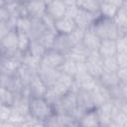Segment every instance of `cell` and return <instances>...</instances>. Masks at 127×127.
<instances>
[{
  "label": "cell",
  "mask_w": 127,
  "mask_h": 127,
  "mask_svg": "<svg viewBox=\"0 0 127 127\" xmlns=\"http://www.w3.org/2000/svg\"><path fill=\"white\" fill-rule=\"evenodd\" d=\"M89 30L100 40H116L121 36L127 35V31L118 28L113 19L103 17L100 14L96 17Z\"/></svg>",
  "instance_id": "1"
},
{
  "label": "cell",
  "mask_w": 127,
  "mask_h": 127,
  "mask_svg": "<svg viewBox=\"0 0 127 127\" xmlns=\"http://www.w3.org/2000/svg\"><path fill=\"white\" fill-rule=\"evenodd\" d=\"M29 114L34 119L45 122L55 113L51 104L44 97H33L29 100Z\"/></svg>",
  "instance_id": "2"
},
{
  "label": "cell",
  "mask_w": 127,
  "mask_h": 127,
  "mask_svg": "<svg viewBox=\"0 0 127 127\" xmlns=\"http://www.w3.org/2000/svg\"><path fill=\"white\" fill-rule=\"evenodd\" d=\"M65 56L56 50L49 49L44 54L41 59L40 66L53 68V69H61L63 64L65 62Z\"/></svg>",
  "instance_id": "3"
},
{
  "label": "cell",
  "mask_w": 127,
  "mask_h": 127,
  "mask_svg": "<svg viewBox=\"0 0 127 127\" xmlns=\"http://www.w3.org/2000/svg\"><path fill=\"white\" fill-rule=\"evenodd\" d=\"M84 64L87 73L97 80L101 75V73L103 72L102 58L99 56V54L97 52L90 53V55L85 60Z\"/></svg>",
  "instance_id": "4"
},
{
  "label": "cell",
  "mask_w": 127,
  "mask_h": 127,
  "mask_svg": "<svg viewBox=\"0 0 127 127\" xmlns=\"http://www.w3.org/2000/svg\"><path fill=\"white\" fill-rule=\"evenodd\" d=\"M73 83H74V78L72 76H70L68 74H65V73L61 71V73L58 76L57 80L55 81L54 85L51 86V87L58 94L63 96L64 94H65L66 92L71 90V88L73 86Z\"/></svg>",
  "instance_id": "5"
},
{
  "label": "cell",
  "mask_w": 127,
  "mask_h": 127,
  "mask_svg": "<svg viewBox=\"0 0 127 127\" xmlns=\"http://www.w3.org/2000/svg\"><path fill=\"white\" fill-rule=\"evenodd\" d=\"M75 46L73 40L71 39L70 35H64V34H57L54 40V44L52 49L56 50L64 56Z\"/></svg>",
  "instance_id": "6"
},
{
  "label": "cell",
  "mask_w": 127,
  "mask_h": 127,
  "mask_svg": "<svg viewBox=\"0 0 127 127\" xmlns=\"http://www.w3.org/2000/svg\"><path fill=\"white\" fill-rule=\"evenodd\" d=\"M46 14L57 21L64 16L65 13V3L64 1H48L46 2Z\"/></svg>",
  "instance_id": "7"
},
{
  "label": "cell",
  "mask_w": 127,
  "mask_h": 127,
  "mask_svg": "<svg viewBox=\"0 0 127 127\" xmlns=\"http://www.w3.org/2000/svg\"><path fill=\"white\" fill-rule=\"evenodd\" d=\"M113 104L111 101H107L102 105L96 108L98 120L100 127H108L112 121V111H113Z\"/></svg>",
  "instance_id": "8"
},
{
  "label": "cell",
  "mask_w": 127,
  "mask_h": 127,
  "mask_svg": "<svg viewBox=\"0 0 127 127\" xmlns=\"http://www.w3.org/2000/svg\"><path fill=\"white\" fill-rule=\"evenodd\" d=\"M99 14L95 15V14L88 13V12L78 8V12H77V14L73 20H74V23H75L77 28L82 29L84 31H87V30H89V28L91 27V25L93 24L94 20L96 19V17Z\"/></svg>",
  "instance_id": "9"
},
{
  "label": "cell",
  "mask_w": 127,
  "mask_h": 127,
  "mask_svg": "<svg viewBox=\"0 0 127 127\" xmlns=\"http://www.w3.org/2000/svg\"><path fill=\"white\" fill-rule=\"evenodd\" d=\"M60 73H61L60 69H53L44 66H39V68L37 69V74L39 78L43 81V83L47 87H51L54 85Z\"/></svg>",
  "instance_id": "10"
},
{
  "label": "cell",
  "mask_w": 127,
  "mask_h": 127,
  "mask_svg": "<svg viewBox=\"0 0 127 127\" xmlns=\"http://www.w3.org/2000/svg\"><path fill=\"white\" fill-rule=\"evenodd\" d=\"M124 0H113V1H100L99 3V14L103 17L113 19L116 12L122 5Z\"/></svg>",
  "instance_id": "11"
},
{
  "label": "cell",
  "mask_w": 127,
  "mask_h": 127,
  "mask_svg": "<svg viewBox=\"0 0 127 127\" xmlns=\"http://www.w3.org/2000/svg\"><path fill=\"white\" fill-rule=\"evenodd\" d=\"M76 104H77V108L82 112L95 109L90 92L81 88H79L76 91Z\"/></svg>",
  "instance_id": "12"
},
{
  "label": "cell",
  "mask_w": 127,
  "mask_h": 127,
  "mask_svg": "<svg viewBox=\"0 0 127 127\" xmlns=\"http://www.w3.org/2000/svg\"><path fill=\"white\" fill-rule=\"evenodd\" d=\"M75 28H76V25L74 23V20L65 16L55 21L54 23V30L57 34L69 35L73 32Z\"/></svg>",
  "instance_id": "13"
},
{
  "label": "cell",
  "mask_w": 127,
  "mask_h": 127,
  "mask_svg": "<svg viewBox=\"0 0 127 127\" xmlns=\"http://www.w3.org/2000/svg\"><path fill=\"white\" fill-rule=\"evenodd\" d=\"M46 2H25L27 16L29 18L41 19L46 14Z\"/></svg>",
  "instance_id": "14"
},
{
  "label": "cell",
  "mask_w": 127,
  "mask_h": 127,
  "mask_svg": "<svg viewBox=\"0 0 127 127\" xmlns=\"http://www.w3.org/2000/svg\"><path fill=\"white\" fill-rule=\"evenodd\" d=\"M77 127H100L96 108L84 112L77 120Z\"/></svg>",
  "instance_id": "15"
},
{
  "label": "cell",
  "mask_w": 127,
  "mask_h": 127,
  "mask_svg": "<svg viewBox=\"0 0 127 127\" xmlns=\"http://www.w3.org/2000/svg\"><path fill=\"white\" fill-rule=\"evenodd\" d=\"M28 90H29L30 98H33V97H45L46 92L48 90V87L43 83V81L39 78V76L37 74V76L28 85Z\"/></svg>",
  "instance_id": "16"
},
{
  "label": "cell",
  "mask_w": 127,
  "mask_h": 127,
  "mask_svg": "<svg viewBox=\"0 0 127 127\" xmlns=\"http://www.w3.org/2000/svg\"><path fill=\"white\" fill-rule=\"evenodd\" d=\"M47 30H49L42 19H34L31 18V26L27 33L30 40H38Z\"/></svg>",
  "instance_id": "17"
},
{
  "label": "cell",
  "mask_w": 127,
  "mask_h": 127,
  "mask_svg": "<svg viewBox=\"0 0 127 127\" xmlns=\"http://www.w3.org/2000/svg\"><path fill=\"white\" fill-rule=\"evenodd\" d=\"M90 55V52L83 47V45L81 43L75 45L66 55L65 58L70 59L74 62H85V60L87 59V57Z\"/></svg>",
  "instance_id": "18"
},
{
  "label": "cell",
  "mask_w": 127,
  "mask_h": 127,
  "mask_svg": "<svg viewBox=\"0 0 127 127\" xmlns=\"http://www.w3.org/2000/svg\"><path fill=\"white\" fill-rule=\"evenodd\" d=\"M16 75L19 77L24 86H28L31 81L37 76V70L21 64V65L16 71Z\"/></svg>",
  "instance_id": "19"
},
{
  "label": "cell",
  "mask_w": 127,
  "mask_h": 127,
  "mask_svg": "<svg viewBox=\"0 0 127 127\" xmlns=\"http://www.w3.org/2000/svg\"><path fill=\"white\" fill-rule=\"evenodd\" d=\"M29 100H30L29 95L25 93L16 94L12 108H14L18 112H20L22 115L27 117L30 115L29 114Z\"/></svg>",
  "instance_id": "20"
},
{
  "label": "cell",
  "mask_w": 127,
  "mask_h": 127,
  "mask_svg": "<svg viewBox=\"0 0 127 127\" xmlns=\"http://www.w3.org/2000/svg\"><path fill=\"white\" fill-rule=\"evenodd\" d=\"M97 53L102 59L116 56L117 50H116L115 40H101Z\"/></svg>",
  "instance_id": "21"
},
{
  "label": "cell",
  "mask_w": 127,
  "mask_h": 127,
  "mask_svg": "<svg viewBox=\"0 0 127 127\" xmlns=\"http://www.w3.org/2000/svg\"><path fill=\"white\" fill-rule=\"evenodd\" d=\"M101 43V40L90 30H87L83 36V39L81 41V44L84 48H86L90 53L97 52L99 45Z\"/></svg>",
  "instance_id": "22"
},
{
  "label": "cell",
  "mask_w": 127,
  "mask_h": 127,
  "mask_svg": "<svg viewBox=\"0 0 127 127\" xmlns=\"http://www.w3.org/2000/svg\"><path fill=\"white\" fill-rule=\"evenodd\" d=\"M97 82L105 88H109V87L115 86V85L120 83V81L116 75V72L105 71V70H103V72L101 73V75L97 79Z\"/></svg>",
  "instance_id": "23"
},
{
  "label": "cell",
  "mask_w": 127,
  "mask_h": 127,
  "mask_svg": "<svg viewBox=\"0 0 127 127\" xmlns=\"http://www.w3.org/2000/svg\"><path fill=\"white\" fill-rule=\"evenodd\" d=\"M113 21L118 28H120L121 30L127 31V2L126 1H123L122 5L120 6L115 16L113 17Z\"/></svg>",
  "instance_id": "24"
},
{
  "label": "cell",
  "mask_w": 127,
  "mask_h": 127,
  "mask_svg": "<svg viewBox=\"0 0 127 127\" xmlns=\"http://www.w3.org/2000/svg\"><path fill=\"white\" fill-rule=\"evenodd\" d=\"M76 6L91 14H99V3L100 1L95 0H88V1H75Z\"/></svg>",
  "instance_id": "25"
},
{
  "label": "cell",
  "mask_w": 127,
  "mask_h": 127,
  "mask_svg": "<svg viewBox=\"0 0 127 127\" xmlns=\"http://www.w3.org/2000/svg\"><path fill=\"white\" fill-rule=\"evenodd\" d=\"M46 52H47V49L38 40H31V43H30V46L27 52L28 54L41 60Z\"/></svg>",
  "instance_id": "26"
},
{
  "label": "cell",
  "mask_w": 127,
  "mask_h": 127,
  "mask_svg": "<svg viewBox=\"0 0 127 127\" xmlns=\"http://www.w3.org/2000/svg\"><path fill=\"white\" fill-rule=\"evenodd\" d=\"M16 94L13 93L11 90H9L6 87L0 86V103L5 106L12 107L14 100H15Z\"/></svg>",
  "instance_id": "27"
},
{
  "label": "cell",
  "mask_w": 127,
  "mask_h": 127,
  "mask_svg": "<svg viewBox=\"0 0 127 127\" xmlns=\"http://www.w3.org/2000/svg\"><path fill=\"white\" fill-rule=\"evenodd\" d=\"M57 33L54 31V30H47L39 39L38 41L47 49H52L53 47V44H54V40H55V37H56Z\"/></svg>",
  "instance_id": "28"
},
{
  "label": "cell",
  "mask_w": 127,
  "mask_h": 127,
  "mask_svg": "<svg viewBox=\"0 0 127 127\" xmlns=\"http://www.w3.org/2000/svg\"><path fill=\"white\" fill-rule=\"evenodd\" d=\"M17 34H18V51L24 55L28 52L31 40L26 33L17 32Z\"/></svg>",
  "instance_id": "29"
},
{
  "label": "cell",
  "mask_w": 127,
  "mask_h": 127,
  "mask_svg": "<svg viewBox=\"0 0 127 127\" xmlns=\"http://www.w3.org/2000/svg\"><path fill=\"white\" fill-rule=\"evenodd\" d=\"M60 70L62 72L65 73V74H68V75H70L74 78V76L76 74V62L66 58L64 64H63V66L61 67Z\"/></svg>",
  "instance_id": "30"
},
{
  "label": "cell",
  "mask_w": 127,
  "mask_h": 127,
  "mask_svg": "<svg viewBox=\"0 0 127 127\" xmlns=\"http://www.w3.org/2000/svg\"><path fill=\"white\" fill-rule=\"evenodd\" d=\"M102 66H103V70L112 71V72H116L117 69L119 68L115 56L102 59Z\"/></svg>",
  "instance_id": "31"
},
{
  "label": "cell",
  "mask_w": 127,
  "mask_h": 127,
  "mask_svg": "<svg viewBox=\"0 0 127 127\" xmlns=\"http://www.w3.org/2000/svg\"><path fill=\"white\" fill-rule=\"evenodd\" d=\"M40 62L41 60L38 59V58H35L33 56H31L30 54L26 53L23 55V58H22V64L24 65H27L31 68H34V69H38L39 66H40Z\"/></svg>",
  "instance_id": "32"
},
{
  "label": "cell",
  "mask_w": 127,
  "mask_h": 127,
  "mask_svg": "<svg viewBox=\"0 0 127 127\" xmlns=\"http://www.w3.org/2000/svg\"><path fill=\"white\" fill-rule=\"evenodd\" d=\"M46 127H67L64 122L61 114H53L45 121Z\"/></svg>",
  "instance_id": "33"
},
{
  "label": "cell",
  "mask_w": 127,
  "mask_h": 127,
  "mask_svg": "<svg viewBox=\"0 0 127 127\" xmlns=\"http://www.w3.org/2000/svg\"><path fill=\"white\" fill-rule=\"evenodd\" d=\"M31 26V18L29 17H19L17 18V23H16V31L17 32H22V33H28L29 29Z\"/></svg>",
  "instance_id": "34"
},
{
  "label": "cell",
  "mask_w": 127,
  "mask_h": 127,
  "mask_svg": "<svg viewBox=\"0 0 127 127\" xmlns=\"http://www.w3.org/2000/svg\"><path fill=\"white\" fill-rule=\"evenodd\" d=\"M28 117V116H27ZM26 116L22 115L20 112H18L17 110H15L14 108H12L11 110V115H10V118L8 120V122H11L17 126H20L21 124L25 123L26 122V119H27Z\"/></svg>",
  "instance_id": "35"
},
{
  "label": "cell",
  "mask_w": 127,
  "mask_h": 127,
  "mask_svg": "<svg viewBox=\"0 0 127 127\" xmlns=\"http://www.w3.org/2000/svg\"><path fill=\"white\" fill-rule=\"evenodd\" d=\"M116 43V50L118 53H127V35L121 36L115 40Z\"/></svg>",
  "instance_id": "36"
},
{
  "label": "cell",
  "mask_w": 127,
  "mask_h": 127,
  "mask_svg": "<svg viewBox=\"0 0 127 127\" xmlns=\"http://www.w3.org/2000/svg\"><path fill=\"white\" fill-rule=\"evenodd\" d=\"M85 32H86V31H84V30L79 29V28H77V27H76V28L73 30V32H72L71 34H69V35H70V37H71V39L73 40V42H74V44H75V45H77V44L81 43V41H82V39H83V36H84Z\"/></svg>",
  "instance_id": "37"
},
{
  "label": "cell",
  "mask_w": 127,
  "mask_h": 127,
  "mask_svg": "<svg viewBox=\"0 0 127 127\" xmlns=\"http://www.w3.org/2000/svg\"><path fill=\"white\" fill-rule=\"evenodd\" d=\"M14 31L8 21H0V40L7 36L10 32Z\"/></svg>",
  "instance_id": "38"
},
{
  "label": "cell",
  "mask_w": 127,
  "mask_h": 127,
  "mask_svg": "<svg viewBox=\"0 0 127 127\" xmlns=\"http://www.w3.org/2000/svg\"><path fill=\"white\" fill-rule=\"evenodd\" d=\"M12 107L1 105L0 107V122H8L11 115Z\"/></svg>",
  "instance_id": "39"
},
{
  "label": "cell",
  "mask_w": 127,
  "mask_h": 127,
  "mask_svg": "<svg viewBox=\"0 0 127 127\" xmlns=\"http://www.w3.org/2000/svg\"><path fill=\"white\" fill-rule=\"evenodd\" d=\"M115 58L119 67H127V53H118Z\"/></svg>",
  "instance_id": "40"
},
{
  "label": "cell",
  "mask_w": 127,
  "mask_h": 127,
  "mask_svg": "<svg viewBox=\"0 0 127 127\" xmlns=\"http://www.w3.org/2000/svg\"><path fill=\"white\" fill-rule=\"evenodd\" d=\"M5 1H0V21H8L11 17L10 13L4 6Z\"/></svg>",
  "instance_id": "41"
},
{
  "label": "cell",
  "mask_w": 127,
  "mask_h": 127,
  "mask_svg": "<svg viewBox=\"0 0 127 127\" xmlns=\"http://www.w3.org/2000/svg\"><path fill=\"white\" fill-rule=\"evenodd\" d=\"M116 75L120 82L127 83V67H119L116 71Z\"/></svg>",
  "instance_id": "42"
},
{
  "label": "cell",
  "mask_w": 127,
  "mask_h": 127,
  "mask_svg": "<svg viewBox=\"0 0 127 127\" xmlns=\"http://www.w3.org/2000/svg\"><path fill=\"white\" fill-rule=\"evenodd\" d=\"M0 127H18L11 122H0Z\"/></svg>",
  "instance_id": "43"
},
{
  "label": "cell",
  "mask_w": 127,
  "mask_h": 127,
  "mask_svg": "<svg viewBox=\"0 0 127 127\" xmlns=\"http://www.w3.org/2000/svg\"><path fill=\"white\" fill-rule=\"evenodd\" d=\"M18 127H31V126H30V124H29V123L25 122V123L21 124V125H20V126H18Z\"/></svg>",
  "instance_id": "44"
},
{
  "label": "cell",
  "mask_w": 127,
  "mask_h": 127,
  "mask_svg": "<svg viewBox=\"0 0 127 127\" xmlns=\"http://www.w3.org/2000/svg\"><path fill=\"white\" fill-rule=\"evenodd\" d=\"M1 105H2V104H1V103H0V107H1Z\"/></svg>",
  "instance_id": "45"
}]
</instances>
